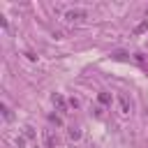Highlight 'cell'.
Instances as JSON below:
<instances>
[{"label": "cell", "instance_id": "1", "mask_svg": "<svg viewBox=\"0 0 148 148\" xmlns=\"http://www.w3.org/2000/svg\"><path fill=\"white\" fill-rule=\"evenodd\" d=\"M42 136H44V146H46V148H56L58 139L51 134V130H44V134H42Z\"/></svg>", "mask_w": 148, "mask_h": 148}, {"label": "cell", "instance_id": "2", "mask_svg": "<svg viewBox=\"0 0 148 148\" xmlns=\"http://www.w3.org/2000/svg\"><path fill=\"white\" fill-rule=\"evenodd\" d=\"M65 18H69V21H76V18H86V12H81V9H72V12H67V14H65Z\"/></svg>", "mask_w": 148, "mask_h": 148}, {"label": "cell", "instance_id": "3", "mask_svg": "<svg viewBox=\"0 0 148 148\" xmlns=\"http://www.w3.org/2000/svg\"><path fill=\"white\" fill-rule=\"evenodd\" d=\"M53 104L60 109V111H67V104H65V99H62V95H53Z\"/></svg>", "mask_w": 148, "mask_h": 148}, {"label": "cell", "instance_id": "4", "mask_svg": "<svg viewBox=\"0 0 148 148\" xmlns=\"http://www.w3.org/2000/svg\"><path fill=\"white\" fill-rule=\"evenodd\" d=\"M118 102H120V111H123V113H130V102H127V97H125V95H120V97H118Z\"/></svg>", "mask_w": 148, "mask_h": 148}, {"label": "cell", "instance_id": "5", "mask_svg": "<svg viewBox=\"0 0 148 148\" xmlns=\"http://www.w3.org/2000/svg\"><path fill=\"white\" fill-rule=\"evenodd\" d=\"M97 99H99V104H111V97H109L106 92H99V95H97Z\"/></svg>", "mask_w": 148, "mask_h": 148}, {"label": "cell", "instance_id": "6", "mask_svg": "<svg viewBox=\"0 0 148 148\" xmlns=\"http://www.w3.org/2000/svg\"><path fill=\"white\" fill-rule=\"evenodd\" d=\"M146 28H148V21H143V23H139V25L134 28V35H139V32H143Z\"/></svg>", "mask_w": 148, "mask_h": 148}, {"label": "cell", "instance_id": "7", "mask_svg": "<svg viewBox=\"0 0 148 148\" xmlns=\"http://www.w3.org/2000/svg\"><path fill=\"white\" fill-rule=\"evenodd\" d=\"M69 136H72V139H79L81 132H79V130H69Z\"/></svg>", "mask_w": 148, "mask_h": 148}]
</instances>
